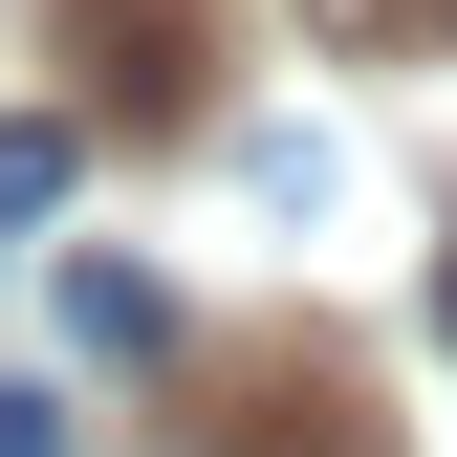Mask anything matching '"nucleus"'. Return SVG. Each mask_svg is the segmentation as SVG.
Returning a JSON list of instances; mask_svg holds the SVG:
<instances>
[{
	"mask_svg": "<svg viewBox=\"0 0 457 457\" xmlns=\"http://www.w3.org/2000/svg\"><path fill=\"white\" fill-rule=\"evenodd\" d=\"M66 44H87V109L196 131V0H66Z\"/></svg>",
	"mask_w": 457,
	"mask_h": 457,
	"instance_id": "nucleus-1",
	"label": "nucleus"
},
{
	"mask_svg": "<svg viewBox=\"0 0 457 457\" xmlns=\"http://www.w3.org/2000/svg\"><path fill=\"white\" fill-rule=\"evenodd\" d=\"M66 327H87V349H131V370H153V349H175V305H153V283H131V262H66Z\"/></svg>",
	"mask_w": 457,
	"mask_h": 457,
	"instance_id": "nucleus-2",
	"label": "nucleus"
},
{
	"mask_svg": "<svg viewBox=\"0 0 457 457\" xmlns=\"http://www.w3.org/2000/svg\"><path fill=\"white\" fill-rule=\"evenodd\" d=\"M240 175H262L283 218H327V196H349V153H327V131H240Z\"/></svg>",
	"mask_w": 457,
	"mask_h": 457,
	"instance_id": "nucleus-3",
	"label": "nucleus"
},
{
	"mask_svg": "<svg viewBox=\"0 0 457 457\" xmlns=\"http://www.w3.org/2000/svg\"><path fill=\"white\" fill-rule=\"evenodd\" d=\"M44 196H66V131H0V240H22Z\"/></svg>",
	"mask_w": 457,
	"mask_h": 457,
	"instance_id": "nucleus-4",
	"label": "nucleus"
},
{
	"mask_svg": "<svg viewBox=\"0 0 457 457\" xmlns=\"http://www.w3.org/2000/svg\"><path fill=\"white\" fill-rule=\"evenodd\" d=\"M327 44H414V22H457V0H305Z\"/></svg>",
	"mask_w": 457,
	"mask_h": 457,
	"instance_id": "nucleus-5",
	"label": "nucleus"
},
{
	"mask_svg": "<svg viewBox=\"0 0 457 457\" xmlns=\"http://www.w3.org/2000/svg\"><path fill=\"white\" fill-rule=\"evenodd\" d=\"M0 457H66V392H0Z\"/></svg>",
	"mask_w": 457,
	"mask_h": 457,
	"instance_id": "nucleus-6",
	"label": "nucleus"
},
{
	"mask_svg": "<svg viewBox=\"0 0 457 457\" xmlns=\"http://www.w3.org/2000/svg\"><path fill=\"white\" fill-rule=\"evenodd\" d=\"M436 327H457V262H436Z\"/></svg>",
	"mask_w": 457,
	"mask_h": 457,
	"instance_id": "nucleus-7",
	"label": "nucleus"
}]
</instances>
